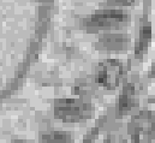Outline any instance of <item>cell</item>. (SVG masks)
<instances>
[{
  "instance_id": "6da1fadb",
  "label": "cell",
  "mask_w": 155,
  "mask_h": 143,
  "mask_svg": "<svg viewBox=\"0 0 155 143\" xmlns=\"http://www.w3.org/2000/svg\"><path fill=\"white\" fill-rule=\"evenodd\" d=\"M127 134L132 143H155V115L150 111H141L127 124Z\"/></svg>"
},
{
  "instance_id": "7a4b0ae2",
  "label": "cell",
  "mask_w": 155,
  "mask_h": 143,
  "mask_svg": "<svg viewBox=\"0 0 155 143\" xmlns=\"http://www.w3.org/2000/svg\"><path fill=\"white\" fill-rule=\"evenodd\" d=\"M54 114L55 118L64 121H81L90 117L91 106L81 99H60L55 101Z\"/></svg>"
},
{
  "instance_id": "3957f363",
  "label": "cell",
  "mask_w": 155,
  "mask_h": 143,
  "mask_svg": "<svg viewBox=\"0 0 155 143\" xmlns=\"http://www.w3.org/2000/svg\"><path fill=\"white\" fill-rule=\"evenodd\" d=\"M124 73V65L119 60L110 59L100 64L96 73V82L99 83V85L112 90L120 84Z\"/></svg>"
},
{
  "instance_id": "277c9868",
  "label": "cell",
  "mask_w": 155,
  "mask_h": 143,
  "mask_svg": "<svg viewBox=\"0 0 155 143\" xmlns=\"http://www.w3.org/2000/svg\"><path fill=\"white\" fill-rule=\"evenodd\" d=\"M126 22H127V15L118 10H110L96 13L90 18L88 23L95 28H116Z\"/></svg>"
},
{
  "instance_id": "5b68a950",
  "label": "cell",
  "mask_w": 155,
  "mask_h": 143,
  "mask_svg": "<svg viewBox=\"0 0 155 143\" xmlns=\"http://www.w3.org/2000/svg\"><path fill=\"white\" fill-rule=\"evenodd\" d=\"M138 102V93L136 87L132 83H126L120 93L119 96V112L121 114L127 113L135 106H137Z\"/></svg>"
},
{
  "instance_id": "8992f818",
  "label": "cell",
  "mask_w": 155,
  "mask_h": 143,
  "mask_svg": "<svg viewBox=\"0 0 155 143\" xmlns=\"http://www.w3.org/2000/svg\"><path fill=\"white\" fill-rule=\"evenodd\" d=\"M101 42L105 48L111 51H123L129 46V38L121 34H110L101 38Z\"/></svg>"
},
{
  "instance_id": "52a82bcc",
  "label": "cell",
  "mask_w": 155,
  "mask_h": 143,
  "mask_svg": "<svg viewBox=\"0 0 155 143\" xmlns=\"http://www.w3.org/2000/svg\"><path fill=\"white\" fill-rule=\"evenodd\" d=\"M150 41H152V27L149 23H147V24H143L140 30V37H138V42L135 51L137 58H142L144 55V53L149 47Z\"/></svg>"
},
{
  "instance_id": "ba28073f",
  "label": "cell",
  "mask_w": 155,
  "mask_h": 143,
  "mask_svg": "<svg viewBox=\"0 0 155 143\" xmlns=\"http://www.w3.org/2000/svg\"><path fill=\"white\" fill-rule=\"evenodd\" d=\"M42 143H71V137L69 134L53 131L42 137Z\"/></svg>"
},
{
  "instance_id": "9c48e42d",
  "label": "cell",
  "mask_w": 155,
  "mask_h": 143,
  "mask_svg": "<svg viewBox=\"0 0 155 143\" xmlns=\"http://www.w3.org/2000/svg\"><path fill=\"white\" fill-rule=\"evenodd\" d=\"M16 143H25V142H16Z\"/></svg>"
}]
</instances>
